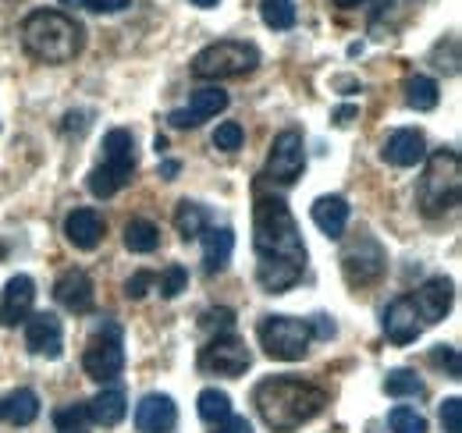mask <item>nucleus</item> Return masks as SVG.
<instances>
[{
    "label": "nucleus",
    "instance_id": "obj_47",
    "mask_svg": "<svg viewBox=\"0 0 462 433\" xmlns=\"http://www.w3.org/2000/svg\"><path fill=\"white\" fill-rule=\"evenodd\" d=\"M331 4H335V7H342V11H352V7H359L363 0H331Z\"/></svg>",
    "mask_w": 462,
    "mask_h": 433
},
{
    "label": "nucleus",
    "instance_id": "obj_4",
    "mask_svg": "<svg viewBox=\"0 0 462 433\" xmlns=\"http://www.w3.org/2000/svg\"><path fill=\"white\" fill-rule=\"evenodd\" d=\"M462 161L456 150H434L427 157V170L416 189V207L423 216H445L459 207Z\"/></svg>",
    "mask_w": 462,
    "mask_h": 433
},
{
    "label": "nucleus",
    "instance_id": "obj_21",
    "mask_svg": "<svg viewBox=\"0 0 462 433\" xmlns=\"http://www.w3.org/2000/svg\"><path fill=\"white\" fill-rule=\"evenodd\" d=\"M231 249H235V235L231 227H207L203 231V273L214 277L228 267Z\"/></svg>",
    "mask_w": 462,
    "mask_h": 433
},
{
    "label": "nucleus",
    "instance_id": "obj_26",
    "mask_svg": "<svg viewBox=\"0 0 462 433\" xmlns=\"http://www.w3.org/2000/svg\"><path fill=\"white\" fill-rule=\"evenodd\" d=\"M125 245H128L132 253L146 256V253H153V249L161 245V227H157L153 220L135 216V220H128V224H125Z\"/></svg>",
    "mask_w": 462,
    "mask_h": 433
},
{
    "label": "nucleus",
    "instance_id": "obj_13",
    "mask_svg": "<svg viewBox=\"0 0 462 433\" xmlns=\"http://www.w3.org/2000/svg\"><path fill=\"white\" fill-rule=\"evenodd\" d=\"M25 345H29L32 355L60 359V352H64V327H60L58 313H32L25 320Z\"/></svg>",
    "mask_w": 462,
    "mask_h": 433
},
{
    "label": "nucleus",
    "instance_id": "obj_33",
    "mask_svg": "<svg viewBox=\"0 0 462 433\" xmlns=\"http://www.w3.org/2000/svg\"><path fill=\"white\" fill-rule=\"evenodd\" d=\"M388 427H392V433H427V419L412 405H395L388 412Z\"/></svg>",
    "mask_w": 462,
    "mask_h": 433
},
{
    "label": "nucleus",
    "instance_id": "obj_36",
    "mask_svg": "<svg viewBox=\"0 0 462 433\" xmlns=\"http://www.w3.org/2000/svg\"><path fill=\"white\" fill-rule=\"evenodd\" d=\"M430 363H434V366H441V370H448V377H452V380L462 377L459 348H452V345H438V348L430 352Z\"/></svg>",
    "mask_w": 462,
    "mask_h": 433
},
{
    "label": "nucleus",
    "instance_id": "obj_23",
    "mask_svg": "<svg viewBox=\"0 0 462 433\" xmlns=\"http://www.w3.org/2000/svg\"><path fill=\"white\" fill-rule=\"evenodd\" d=\"M135 181V170H125V167H111V163H97L86 178V189L97 196V199H111L121 189H128Z\"/></svg>",
    "mask_w": 462,
    "mask_h": 433
},
{
    "label": "nucleus",
    "instance_id": "obj_7",
    "mask_svg": "<svg viewBox=\"0 0 462 433\" xmlns=\"http://www.w3.org/2000/svg\"><path fill=\"white\" fill-rule=\"evenodd\" d=\"M388 271V253L374 235H359L342 249V273L352 288H366Z\"/></svg>",
    "mask_w": 462,
    "mask_h": 433
},
{
    "label": "nucleus",
    "instance_id": "obj_3",
    "mask_svg": "<svg viewBox=\"0 0 462 433\" xmlns=\"http://www.w3.org/2000/svg\"><path fill=\"white\" fill-rule=\"evenodd\" d=\"M22 47L40 64H68L82 51V25L54 7H40L22 22Z\"/></svg>",
    "mask_w": 462,
    "mask_h": 433
},
{
    "label": "nucleus",
    "instance_id": "obj_9",
    "mask_svg": "<svg viewBox=\"0 0 462 433\" xmlns=\"http://www.w3.org/2000/svg\"><path fill=\"white\" fill-rule=\"evenodd\" d=\"M306 170V143L299 128H285L282 135H274L267 167H263V181L271 185H295Z\"/></svg>",
    "mask_w": 462,
    "mask_h": 433
},
{
    "label": "nucleus",
    "instance_id": "obj_51",
    "mask_svg": "<svg viewBox=\"0 0 462 433\" xmlns=\"http://www.w3.org/2000/svg\"><path fill=\"white\" fill-rule=\"evenodd\" d=\"M4 256H7V245H4V242H0V263H4Z\"/></svg>",
    "mask_w": 462,
    "mask_h": 433
},
{
    "label": "nucleus",
    "instance_id": "obj_30",
    "mask_svg": "<svg viewBox=\"0 0 462 433\" xmlns=\"http://www.w3.org/2000/svg\"><path fill=\"white\" fill-rule=\"evenodd\" d=\"M260 18L267 29L285 32L295 25V4L291 0H260Z\"/></svg>",
    "mask_w": 462,
    "mask_h": 433
},
{
    "label": "nucleus",
    "instance_id": "obj_8",
    "mask_svg": "<svg viewBox=\"0 0 462 433\" xmlns=\"http://www.w3.org/2000/svg\"><path fill=\"white\" fill-rule=\"evenodd\" d=\"M82 370L93 380H100V383L121 377V370H125V337H121V327L104 324L93 334V341L86 345V355H82Z\"/></svg>",
    "mask_w": 462,
    "mask_h": 433
},
{
    "label": "nucleus",
    "instance_id": "obj_20",
    "mask_svg": "<svg viewBox=\"0 0 462 433\" xmlns=\"http://www.w3.org/2000/svg\"><path fill=\"white\" fill-rule=\"evenodd\" d=\"M348 214H352V207H348L346 196H320V199L310 207L313 224H317L328 238H342V235H346Z\"/></svg>",
    "mask_w": 462,
    "mask_h": 433
},
{
    "label": "nucleus",
    "instance_id": "obj_34",
    "mask_svg": "<svg viewBox=\"0 0 462 433\" xmlns=\"http://www.w3.org/2000/svg\"><path fill=\"white\" fill-rule=\"evenodd\" d=\"M242 143H245V132H242V124H238V121H225V124H217V132H214V150H221V153H235V150H242Z\"/></svg>",
    "mask_w": 462,
    "mask_h": 433
},
{
    "label": "nucleus",
    "instance_id": "obj_46",
    "mask_svg": "<svg viewBox=\"0 0 462 433\" xmlns=\"http://www.w3.org/2000/svg\"><path fill=\"white\" fill-rule=\"evenodd\" d=\"M178 170H181V163H178V161L161 163V178H164V181H174V178H178Z\"/></svg>",
    "mask_w": 462,
    "mask_h": 433
},
{
    "label": "nucleus",
    "instance_id": "obj_37",
    "mask_svg": "<svg viewBox=\"0 0 462 433\" xmlns=\"http://www.w3.org/2000/svg\"><path fill=\"white\" fill-rule=\"evenodd\" d=\"M199 327H203V330H210L214 337H217V334H231V327H235V313H231V309H207V313H203V320H199Z\"/></svg>",
    "mask_w": 462,
    "mask_h": 433
},
{
    "label": "nucleus",
    "instance_id": "obj_18",
    "mask_svg": "<svg viewBox=\"0 0 462 433\" xmlns=\"http://www.w3.org/2000/svg\"><path fill=\"white\" fill-rule=\"evenodd\" d=\"M381 153L392 167H416V163L427 161V139L420 128H399L388 135Z\"/></svg>",
    "mask_w": 462,
    "mask_h": 433
},
{
    "label": "nucleus",
    "instance_id": "obj_25",
    "mask_svg": "<svg viewBox=\"0 0 462 433\" xmlns=\"http://www.w3.org/2000/svg\"><path fill=\"white\" fill-rule=\"evenodd\" d=\"M174 231H178L185 242L203 238V231H207V210H203L199 203H192V199H181V203L174 207Z\"/></svg>",
    "mask_w": 462,
    "mask_h": 433
},
{
    "label": "nucleus",
    "instance_id": "obj_29",
    "mask_svg": "<svg viewBox=\"0 0 462 433\" xmlns=\"http://www.w3.org/2000/svg\"><path fill=\"white\" fill-rule=\"evenodd\" d=\"M199 419L203 423H210V427H217V423H225L231 416V398L225 391H217V387H207L203 394H199Z\"/></svg>",
    "mask_w": 462,
    "mask_h": 433
},
{
    "label": "nucleus",
    "instance_id": "obj_12",
    "mask_svg": "<svg viewBox=\"0 0 462 433\" xmlns=\"http://www.w3.org/2000/svg\"><path fill=\"white\" fill-rule=\"evenodd\" d=\"M36 306V281L29 273H14L0 291V324L18 327L32 317Z\"/></svg>",
    "mask_w": 462,
    "mask_h": 433
},
{
    "label": "nucleus",
    "instance_id": "obj_40",
    "mask_svg": "<svg viewBox=\"0 0 462 433\" xmlns=\"http://www.w3.org/2000/svg\"><path fill=\"white\" fill-rule=\"evenodd\" d=\"M82 7H89L97 14H117V11L132 7V0H82Z\"/></svg>",
    "mask_w": 462,
    "mask_h": 433
},
{
    "label": "nucleus",
    "instance_id": "obj_5",
    "mask_svg": "<svg viewBox=\"0 0 462 433\" xmlns=\"http://www.w3.org/2000/svg\"><path fill=\"white\" fill-rule=\"evenodd\" d=\"M260 68V51L245 40H217L203 47L192 57V78L199 82H225V78H242Z\"/></svg>",
    "mask_w": 462,
    "mask_h": 433
},
{
    "label": "nucleus",
    "instance_id": "obj_10",
    "mask_svg": "<svg viewBox=\"0 0 462 433\" xmlns=\"http://www.w3.org/2000/svg\"><path fill=\"white\" fill-rule=\"evenodd\" d=\"M253 366V352L238 334H217L199 352V370L217 377H242Z\"/></svg>",
    "mask_w": 462,
    "mask_h": 433
},
{
    "label": "nucleus",
    "instance_id": "obj_16",
    "mask_svg": "<svg viewBox=\"0 0 462 433\" xmlns=\"http://www.w3.org/2000/svg\"><path fill=\"white\" fill-rule=\"evenodd\" d=\"M135 427L139 433H171L178 427V409L171 394H146L135 405Z\"/></svg>",
    "mask_w": 462,
    "mask_h": 433
},
{
    "label": "nucleus",
    "instance_id": "obj_22",
    "mask_svg": "<svg viewBox=\"0 0 462 433\" xmlns=\"http://www.w3.org/2000/svg\"><path fill=\"white\" fill-rule=\"evenodd\" d=\"M86 412H89V423L97 427H117L128 416V398L121 387H107L93 401H86Z\"/></svg>",
    "mask_w": 462,
    "mask_h": 433
},
{
    "label": "nucleus",
    "instance_id": "obj_15",
    "mask_svg": "<svg viewBox=\"0 0 462 433\" xmlns=\"http://www.w3.org/2000/svg\"><path fill=\"white\" fill-rule=\"evenodd\" d=\"M104 231H107V224H104V216L97 214L93 207H79V210H71V214L64 216V235L82 253H93L104 242Z\"/></svg>",
    "mask_w": 462,
    "mask_h": 433
},
{
    "label": "nucleus",
    "instance_id": "obj_14",
    "mask_svg": "<svg viewBox=\"0 0 462 433\" xmlns=\"http://www.w3.org/2000/svg\"><path fill=\"white\" fill-rule=\"evenodd\" d=\"M54 299H58V306H64L68 313H93V306H97V288H93V277L86 271H64L58 277V284H54Z\"/></svg>",
    "mask_w": 462,
    "mask_h": 433
},
{
    "label": "nucleus",
    "instance_id": "obj_6",
    "mask_svg": "<svg viewBox=\"0 0 462 433\" xmlns=\"http://www.w3.org/2000/svg\"><path fill=\"white\" fill-rule=\"evenodd\" d=\"M256 337H260V348L271 355V359H282V363H299L306 359L310 352V324L306 320H295V317H263L256 327Z\"/></svg>",
    "mask_w": 462,
    "mask_h": 433
},
{
    "label": "nucleus",
    "instance_id": "obj_41",
    "mask_svg": "<svg viewBox=\"0 0 462 433\" xmlns=\"http://www.w3.org/2000/svg\"><path fill=\"white\" fill-rule=\"evenodd\" d=\"M306 324H310V334L320 337V341H331V337H335V324H331L328 317H313V320H306Z\"/></svg>",
    "mask_w": 462,
    "mask_h": 433
},
{
    "label": "nucleus",
    "instance_id": "obj_1",
    "mask_svg": "<svg viewBox=\"0 0 462 433\" xmlns=\"http://www.w3.org/2000/svg\"><path fill=\"white\" fill-rule=\"evenodd\" d=\"M253 249H256V281L271 295H285L302 281L306 245L289 203L282 196H256L253 207Z\"/></svg>",
    "mask_w": 462,
    "mask_h": 433
},
{
    "label": "nucleus",
    "instance_id": "obj_11",
    "mask_svg": "<svg viewBox=\"0 0 462 433\" xmlns=\"http://www.w3.org/2000/svg\"><path fill=\"white\" fill-rule=\"evenodd\" d=\"M409 299H412V306H416V313H420V324L434 327L448 317V309H452V302H456V284H452L448 277H430V281H423Z\"/></svg>",
    "mask_w": 462,
    "mask_h": 433
},
{
    "label": "nucleus",
    "instance_id": "obj_31",
    "mask_svg": "<svg viewBox=\"0 0 462 433\" xmlns=\"http://www.w3.org/2000/svg\"><path fill=\"white\" fill-rule=\"evenodd\" d=\"M384 391H388L392 398H423V394H427L423 380L416 377L412 370H392V373L384 377Z\"/></svg>",
    "mask_w": 462,
    "mask_h": 433
},
{
    "label": "nucleus",
    "instance_id": "obj_17",
    "mask_svg": "<svg viewBox=\"0 0 462 433\" xmlns=\"http://www.w3.org/2000/svg\"><path fill=\"white\" fill-rule=\"evenodd\" d=\"M384 334L392 345H412L420 334H423V324H420V313L412 306L409 295H399L388 309H384Z\"/></svg>",
    "mask_w": 462,
    "mask_h": 433
},
{
    "label": "nucleus",
    "instance_id": "obj_44",
    "mask_svg": "<svg viewBox=\"0 0 462 433\" xmlns=\"http://www.w3.org/2000/svg\"><path fill=\"white\" fill-rule=\"evenodd\" d=\"M86 124H89V121H86V110H71V114L64 117V132H79V135H82Z\"/></svg>",
    "mask_w": 462,
    "mask_h": 433
},
{
    "label": "nucleus",
    "instance_id": "obj_24",
    "mask_svg": "<svg viewBox=\"0 0 462 433\" xmlns=\"http://www.w3.org/2000/svg\"><path fill=\"white\" fill-rule=\"evenodd\" d=\"M104 163L135 170V135L128 128H111L104 135Z\"/></svg>",
    "mask_w": 462,
    "mask_h": 433
},
{
    "label": "nucleus",
    "instance_id": "obj_28",
    "mask_svg": "<svg viewBox=\"0 0 462 433\" xmlns=\"http://www.w3.org/2000/svg\"><path fill=\"white\" fill-rule=\"evenodd\" d=\"M438 100H441V89H438L434 78H427V75H412V78L405 82V104H409L412 110H434L438 107Z\"/></svg>",
    "mask_w": 462,
    "mask_h": 433
},
{
    "label": "nucleus",
    "instance_id": "obj_45",
    "mask_svg": "<svg viewBox=\"0 0 462 433\" xmlns=\"http://www.w3.org/2000/svg\"><path fill=\"white\" fill-rule=\"evenodd\" d=\"M356 114H359V110L352 107V104H346V107H338V110H335V117H331V121L346 128V124H348V121H352V117H356Z\"/></svg>",
    "mask_w": 462,
    "mask_h": 433
},
{
    "label": "nucleus",
    "instance_id": "obj_49",
    "mask_svg": "<svg viewBox=\"0 0 462 433\" xmlns=\"http://www.w3.org/2000/svg\"><path fill=\"white\" fill-rule=\"evenodd\" d=\"M192 4H196V7H217L221 0H192Z\"/></svg>",
    "mask_w": 462,
    "mask_h": 433
},
{
    "label": "nucleus",
    "instance_id": "obj_39",
    "mask_svg": "<svg viewBox=\"0 0 462 433\" xmlns=\"http://www.w3.org/2000/svg\"><path fill=\"white\" fill-rule=\"evenodd\" d=\"M153 281H157V273H153V271H135L132 277H128V284H125V295L139 302V299H143V295L153 288Z\"/></svg>",
    "mask_w": 462,
    "mask_h": 433
},
{
    "label": "nucleus",
    "instance_id": "obj_48",
    "mask_svg": "<svg viewBox=\"0 0 462 433\" xmlns=\"http://www.w3.org/2000/svg\"><path fill=\"white\" fill-rule=\"evenodd\" d=\"M153 150H157V153H164V150H168V139H164V135H157V139H153Z\"/></svg>",
    "mask_w": 462,
    "mask_h": 433
},
{
    "label": "nucleus",
    "instance_id": "obj_43",
    "mask_svg": "<svg viewBox=\"0 0 462 433\" xmlns=\"http://www.w3.org/2000/svg\"><path fill=\"white\" fill-rule=\"evenodd\" d=\"M168 121H171L174 128H199V121H196V117H192L185 107L171 110V114H168Z\"/></svg>",
    "mask_w": 462,
    "mask_h": 433
},
{
    "label": "nucleus",
    "instance_id": "obj_32",
    "mask_svg": "<svg viewBox=\"0 0 462 433\" xmlns=\"http://www.w3.org/2000/svg\"><path fill=\"white\" fill-rule=\"evenodd\" d=\"M54 430L58 433H89V412H86V401L60 405L58 412H54Z\"/></svg>",
    "mask_w": 462,
    "mask_h": 433
},
{
    "label": "nucleus",
    "instance_id": "obj_50",
    "mask_svg": "<svg viewBox=\"0 0 462 433\" xmlns=\"http://www.w3.org/2000/svg\"><path fill=\"white\" fill-rule=\"evenodd\" d=\"M64 7H82V0H60Z\"/></svg>",
    "mask_w": 462,
    "mask_h": 433
},
{
    "label": "nucleus",
    "instance_id": "obj_38",
    "mask_svg": "<svg viewBox=\"0 0 462 433\" xmlns=\"http://www.w3.org/2000/svg\"><path fill=\"white\" fill-rule=\"evenodd\" d=\"M441 427H445V433H462V398H445Z\"/></svg>",
    "mask_w": 462,
    "mask_h": 433
},
{
    "label": "nucleus",
    "instance_id": "obj_35",
    "mask_svg": "<svg viewBox=\"0 0 462 433\" xmlns=\"http://www.w3.org/2000/svg\"><path fill=\"white\" fill-rule=\"evenodd\" d=\"M157 284H161V295H164V299H178V295L185 291V284H189V271H185L181 263H171L168 271L157 277Z\"/></svg>",
    "mask_w": 462,
    "mask_h": 433
},
{
    "label": "nucleus",
    "instance_id": "obj_2",
    "mask_svg": "<svg viewBox=\"0 0 462 433\" xmlns=\"http://www.w3.org/2000/svg\"><path fill=\"white\" fill-rule=\"evenodd\" d=\"M253 405L267 430L291 433L324 412L328 391L299 377H267L253 387Z\"/></svg>",
    "mask_w": 462,
    "mask_h": 433
},
{
    "label": "nucleus",
    "instance_id": "obj_19",
    "mask_svg": "<svg viewBox=\"0 0 462 433\" xmlns=\"http://www.w3.org/2000/svg\"><path fill=\"white\" fill-rule=\"evenodd\" d=\"M40 419V394L32 387H18L11 394H0V423L29 427Z\"/></svg>",
    "mask_w": 462,
    "mask_h": 433
},
{
    "label": "nucleus",
    "instance_id": "obj_42",
    "mask_svg": "<svg viewBox=\"0 0 462 433\" xmlns=\"http://www.w3.org/2000/svg\"><path fill=\"white\" fill-rule=\"evenodd\" d=\"M214 433H253V427H249L245 416H228L225 423H217V430Z\"/></svg>",
    "mask_w": 462,
    "mask_h": 433
},
{
    "label": "nucleus",
    "instance_id": "obj_27",
    "mask_svg": "<svg viewBox=\"0 0 462 433\" xmlns=\"http://www.w3.org/2000/svg\"><path fill=\"white\" fill-rule=\"evenodd\" d=\"M185 110L203 124V121L217 117L221 110H228V93H225L221 86H203V89H196V93H192V104H189Z\"/></svg>",
    "mask_w": 462,
    "mask_h": 433
}]
</instances>
